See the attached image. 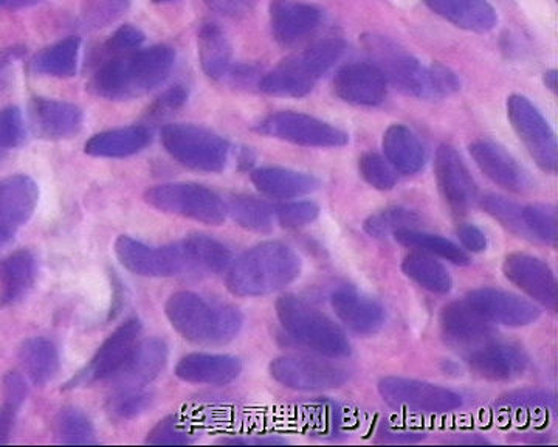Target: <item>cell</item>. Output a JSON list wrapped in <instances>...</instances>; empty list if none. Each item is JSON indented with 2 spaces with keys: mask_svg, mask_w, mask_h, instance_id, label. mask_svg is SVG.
<instances>
[{
  "mask_svg": "<svg viewBox=\"0 0 558 447\" xmlns=\"http://www.w3.org/2000/svg\"><path fill=\"white\" fill-rule=\"evenodd\" d=\"M112 2H117V3H119V2H128V0H112Z\"/></svg>",
  "mask_w": 558,
  "mask_h": 447,
  "instance_id": "61",
  "label": "cell"
},
{
  "mask_svg": "<svg viewBox=\"0 0 558 447\" xmlns=\"http://www.w3.org/2000/svg\"><path fill=\"white\" fill-rule=\"evenodd\" d=\"M165 314L183 339L197 346H226L236 339L244 326V315L238 307L191 291L172 294Z\"/></svg>",
  "mask_w": 558,
  "mask_h": 447,
  "instance_id": "4",
  "label": "cell"
},
{
  "mask_svg": "<svg viewBox=\"0 0 558 447\" xmlns=\"http://www.w3.org/2000/svg\"><path fill=\"white\" fill-rule=\"evenodd\" d=\"M457 233L465 251L472 252V254H481V252L486 251L487 237L483 230L473 226V224H464V226L459 227Z\"/></svg>",
  "mask_w": 558,
  "mask_h": 447,
  "instance_id": "52",
  "label": "cell"
},
{
  "mask_svg": "<svg viewBox=\"0 0 558 447\" xmlns=\"http://www.w3.org/2000/svg\"><path fill=\"white\" fill-rule=\"evenodd\" d=\"M156 3H167V2H174V0H154Z\"/></svg>",
  "mask_w": 558,
  "mask_h": 447,
  "instance_id": "59",
  "label": "cell"
},
{
  "mask_svg": "<svg viewBox=\"0 0 558 447\" xmlns=\"http://www.w3.org/2000/svg\"><path fill=\"white\" fill-rule=\"evenodd\" d=\"M7 0H0V7H5Z\"/></svg>",
  "mask_w": 558,
  "mask_h": 447,
  "instance_id": "60",
  "label": "cell"
},
{
  "mask_svg": "<svg viewBox=\"0 0 558 447\" xmlns=\"http://www.w3.org/2000/svg\"><path fill=\"white\" fill-rule=\"evenodd\" d=\"M371 62L396 89L421 100H442L459 90L457 73L440 64L424 65L413 55L385 36L363 39Z\"/></svg>",
  "mask_w": 558,
  "mask_h": 447,
  "instance_id": "3",
  "label": "cell"
},
{
  "mask_svg": "<svg viewBox=\"0 0 558 447\" xmlns=\"http://www.w3.org/2000/svg\"><path fill=\"white\" fill-rule=\"evenodd\" d=\"M31 117L35 133L49 141L72 138L83 130L84 113L72 102L33 98Z\"/></svg>",
  "mask_w": 558,
  "mask_h": 447,
  "instance_id": "23",
  "label": "cell"
},
{
  "mask_svg": "<svg viewBox=\"0 0 558 447\" xmlns=\"http://www.w3.org/2000/svg\"><path fill=\"white\" fill-rule=\"evenodd\" d=\"M38 280V259L28 249H20L0 262V306L20 303Z\"/></svg>",
  "mask_w": 558,
  "mask_h": 447,
  "instance_id": "28",
  "label": "cell"
},
{
  "mask_svg": "<svg viewBox=\"0 0 558 447\" xmlns=\"http://www.w3.org/2000/svg\"><path fill=\"white\" fill-rule=\"evenodd\" d=\"M40 2L44 0H7L5 7L10 10H22L38 5Z\"/></svg>",
  "mask_w": 558,
  "mask_h": 447,
  "instance_id": "57",
  "label": "cell"
},
{
  "mask_svg": "<svg viewBox=\"0 0 558 447\" xmlns=\"http://www.w3.org/2000/svg\"><path fill=\"white\" fill-rule=\"evenodd\" d=\"M384 152L396 173L413 176L427 162V153L416 134L403 124H392L384 135Z\"/></svg>",
  "mask_w": 558,
  "mask_h": 447,
  "instance_id": "32",
  "label": "cell"
},
{
  "mask_svg": "<svg viewBox=\"0 0 558 447\" xmlns=\"http://www.w3.org/2000/svg\"><path fill=\"white\" fill-rule=\"evenodd\" d=\"M53 434L58 442L64 445H94L97 443V432L94 423L83 410L65 407L54 416Z\"/></svg>",
  "mask_w": 558,
  "mask_h": 447,
  "instance_id": "39",
  "label": "cell"
},
{
  "mask_svg": "<svg viewBox=\"0 0 558 447\" xmlns=\"http://www.w3.org/2000/svg\"><path fill=\"white\" fill-rule=\"evenodd\" d=\"M145 203L163 214L207 226H220L229 216L226 201L218 193L197 183H161L145 193Z\"/></svg>",
  "mask_w": 558,
  "mask_h": 447,
  "instance_id": "9",
  "label": "cell"
},
{
  "mask_svg": "<svg viewBox=\"0 0 558 447\" xmlns=\"http://www.w3.org/2000/svg\"><path fill=\"white\" fill-rule=\"evenodd\" d=\"M275 218L284 229H301L318 218L319 207L312 201H293L274 208Z\"/></svg>",
  "mask_w": 558,
  "mask_h": 447,
  "instance_id": "47",
  "label": "cell"
},
{
  "mask_svg": "<svg viewBox=\"0 0 558 447\" xmlns=\"http://www.w3.org/2000/svg\"><path fill=\"white\" fill-rule=\"evenodd\" d=\"M502 274L510 283L515 285L524 294L534 299L539 305L557 310V278L549 265L538 256L515 252L506 256Z\"/></svg>",
  "mask_w": 558,
  "mask_h": 447,
  "instance_id": "16",
  "label": "cell"
},
{
  "mask_svg": "<svg viewBox=\"0 0 558 447\" xmlns=\"http://www.w3.org/2000/svg\"><path fill=\"white\" fill-rule=\"evenodd\" d=\"M402 270L414 283L422 286L433 294H449L453 288V280L447 267L439 263L435 256L424 252H411L402 262Z\"/></svg>",
  "mask_w": 558,
  "mask_h": 447,
  "instance_id": "35",
  "label": "cell"
},
{
  "mask_svg": "<svg viewBox=\"0 0 558 447\" xmlns=\"http://www.w3.org/2000/svg\"><path fill=\"white\" fill-rule=\"evenodd\" d=\"M153 141V133L148 126L119 128V130L105 131L95 134L84 145V152L92 157H106V159H123L135 156L148 148Z\"/></svg>",
  "mask_w": 558,
  "mask_h": 447,
  "instance_id": "31",
  "label": "cell"
},
{
  "mask_svg": "<svg viewBox=\"0 0 558 447\" xmlns=\"http://www.w3.org/2000/svg\"><path fill=\"white\" fill-rule=\"evenodd\" d=\"M502 410L509 413H521L523 416L542 415L556 410V397L549 391L523 390L510 394L499 402Z\"/></svg>",
  "mask_w": 558,
  "mask_h": 447,
  "instance_id": "42",
  "label": "cell"
},
{
  "mask_svg": "<svg viewBox=\"0 0 558 447\" xmlns=\"http://www.w3.org/2000/svg\"><path fill=\"white\" fill-rule=\"evenodd\" d=\"M256 131L267 137L307 148H340L349 142V135L344 131L300 112L270 113L256 124Z\"/></svg>",
  "mask_w": 558,
  "mask_h": 447,
  "instance_id": "10",
  "label": "cell"
},
{
  "mask_svg": "<svg viewBox=\"0 0 558 447\" xmlns=\"http://www.w3.org/2000/svg\"><path fill=\"white\" fill-rule=\"evenodd\" d=\"M508 117L527 153L539 170L556 174L558 168L557 138L543 113L523 95L508 100Z\"/></svg>",
  "mask_w": 558,
  "mask_h": 447,
  "instance_id": "13",
  "label": "cell"
},
{
  "mask_svg": "<svg viewBox=\"0 0 558 447\" xmlns=\"http://www.w3.org/2000/svg\"><path fill=\"white\" fill-rule=\"evenodd\" d=\"M2 394L7 407L20 410L28 397V384L25 375L20 372H10L3 376Z\"/></svg>",
  "mask_w": 558,
  "mask_h": 447,
  "instance_id": "50",
  "label": "cell"
},
{
  "mask_svg": "<svg viewBox=\"0 0 558 447\" xmlns=\"http://www.w3.org/2000/svg\"><path fill=\"white\" fill-rule=\"evenodd\" d=\"M16 415L17 410L11 409V407L3 406L0 409V445H5V443L10 442L14 424H16Z\"/></svg>",
  "mask_w": 558,
  "mask_h": 447,
  "instance_id": "53",
  "label": "cell"
},
{
  "mask_svg": "<svg viewBox=\"0 0 558 447\" xmlns=\"http://www.w3.org/2000/svg\"><path fill=\"white\" fill-rule=\"evenodd\" d=\"M27 137L24 116L16 106L0 109V152L20 148Z\"/></svg>",
  "mask_w": 558,
  "mask_h": 447,
  "instance_id": "46",
  "label": "cell"
},
{
  "mask_svg": "<svg viewBox=\"0 0 558 447\" xmlns=\"http://www.w3.org/2000/svg\"><path fill=\"white\" fill-rule=\"evenodd\" d=\"M160 141L172 159L191 170L220 173L229 165L230 143L196 124H167Z\"/></svg>",
  "mask_w": 558,
  "mask_h": 447,
  "instance_id": "8",
  "label": "cell"
},
{
  "mask_svg": "<svg viewBox=\"0 0 558 447\" xmlns=\"http://www.w3.org/2000/svg\"><path fill=\"white\" fill-rule=\"evenodd\" d=\"M421 216L409 208L391 207L369 216L363 224L365 232L374 238L392 237L399 230L417 229Z\"/></svg>",
  "mask_w": 558,
  "mask_h": 447,
  "instance_id": "40",
  "label": "cell"
},
{
  "mask_svg": "<svg viewBox=\"0 0 558 447\" xmlns=\"http://www.w3.org/2000/svg\"><path fill=\"white\" fill-rule=\"evenodd\" d=\"M24 53L21 47H10V49L0 50V80H2L3 73L10 68L13 62H16Z\"/></svg>",
  "mask_w": 558,
  "mask_h": 447,
  "instance_id": "55",
  "label": "cell"
},
{
  "mask_svg": "<svg viewBox=\"0 0 558 447\" xmlns=\"http://www.w3.org/2000/svg\"><path fill=\"white\" fill-rule=\"evenodd\" d=\"M344 51L341 39L329 38L312 44L303 53L289 58L259 80V89L271 97L303 98L328 73Z\"/></svg>",
  "mask_w": 558,
  "mask_h": 447,
  "instance_id": "6",
  "label": "cell"
},
{
  "mask_svg": "<svg viewBox=\"0 0 558 447\" xmlns=\"http://www.w3.org/2000/svg\"><path fill=\"white\" fill-rule=\"evenodd\" d=\"M170 348L163 339L153 337L135 347L134 353L119 375L113 377L119 388H145L167 369Z\"/></svg>",
  "mask_w": 558,
  "mask_h": 447,
  "instance_id": "26",
  "label": "cell"
},
{
  "mask_svg": "<svg viewBox=\"0 0 558 447\" xmlns=\"http://www.w3.org/2000/svg\"><path fill=\"white\" fill-rule=\"evenodd\" d=\"M22 372L36 387H46L60 372L61 359L57 346L47 337H31L20 347Z\"/></svg>",
  "mask_w": 558,
  "mask_h": 447,
  "instance_id": "33",
  "label": "cell"
},
{
  "mask_svg": "<svg viewBox=\"0 0 558 447\" xmlns=\"http://www.w3.org/2000/svg\"><path fill=\"white\" fill-rule=\"evenodd\" d=\"M209 5L226 13L236 14L247 10L252 0H208Z\"/></svg>",
  "mask_w": 558,
  "mask_h": 447,
  "instance_id": "54",
  "label": "cell"
},
{
  "mask_svg": "<svg viewBox=\"0 0 558 447\" xmlns=\"http://www.w3.org/2000/svg\"><path fill=\"white\" fill-rule=\"evenodd\" d=\"M113 251L124 269L146 278L220 274L231 263L230 249L207 234H191L167 245H149L121 234Z\"/></svg>",
  "mask_w": 558,
  "mask_h": 447,
  "instance_id": "1",
  "label": "cell"
},
{
  "mask_svg": "<svg viewBox=\"0 0 558 447\" xmlns=\"http://www.w3.org/2000/svg\"><path fill=\"white\" fill-rule=\"evenodd\" d=\"M81 41L78 38H65L40 51L33 61V69L40 75L54 78H70L78 69Z\"/></svg>",
  "mask_w": 558,
  "mask_h": 447,
  "instance_id": "37",
  "label": "cell"
},
{
  "mask_svg": "<svg viewBox=\"0 0 558 447\" xmlns=\"http://www.w3.org/2000/svg\"><path fill=\"white\" fill-rule=\"evenodd\" d=\"M0 157H2V152H0Z\"/></svg>",
  "mask_w": 558,
  "mask_h": 447,
  "instance_id": "62",
  "label": "cell"
},
{
  "mask_svg": "<svg viewBox=\"0 0 558 447\" xmlns=\"http://www.w3.org/2000/svg\"><path fill=\"white\" fill-rule=\"evenodd\" d=\"M392 238L405 247L432 256H439V258L447 259L453 265L465 266L470 263V256L464 249L459 247L457 243L447 240V238L439 237V234L421 232L417 229H405L399 230V232L392 234Z\"/></svg>",
  "mask_w": 558,
  "mask_h": 447,
  "instance_id": "36",
  "label": "cell"
},
{
  "mask_svg": "<svg viewBox=\"0 0 558 447\" xmlns=\"http://www.w3.org/2000/svg\"><path fill=\"white\" fill-rule=\"evenodd\" d=\"M142 335L138 318H130L102 342L89 364L65 384V390L90 387L94 384L112 380L130 361Z\"/></svg>",
  "mask_w": 558,
  "mask_h": 447,
  "instance_id": "12",
  "label": "cell"
},
{
  "mask_svg": "<svg viewBox=\"0 0 558 447\" xmlns=\"http://www.w3.org/2000/svg\"><path fill=\"white\" fill-rule=\"evenodd\" d=\"M270 375L282 387L299 391L333 390L343 387L349 377L343 366L303 357L274 359Z\"/></svg>",
  "mask_w": 558,
  "mask_h": 447,
  "instance_id": "14",
  "label": "cell"
},
{
  "mask_svg": "<svg viewBox=\"0 0 558 447\" xmlns=\"http://www.w3.org/2000/svg\"><path fill=\"white\" fill-rule=\"evenodd\" d=\"M330 305L337 317L360 336H373L384 328L387 321L385 307L368 295L360 294L354 289L343 288L330 297Z\"/></svg>",
  "mask_w": 558,
  "mask_h": 447,
  "instance_id": "25",
  "label": "cell"
},
{
  "mask_svg": "<svg viewBox=\"0 0 558 447\" xmlns=\"http://www.w3.org/2000/svg\"><path fill=\"white\" fill-rule=\"evenodd\" d=\"M470 154L481 171L501 189L512 193H526L532 189L523 167L501 145L490 141H478L470 145Z\"/></svg>",
  "mask_w": 558,
  "mask_h": 447,
  "instance_id": "22",
  "label": "cell"
},
{
  "mask_svg": "<svg viewBox=\"0 0 558 447\" xmlns=\"http://www.w3.org/2000/svg\"><path fill=\"white\" fill-rule=\"evenodd\" d=\"M193 442V434H191L190 428L174 415L159 421V424L149 432L148 438H146V443L157 446L190 445Z\"/></svg>",
  "mask_w": 558,
  "mask_h": 447,
  "instance_id": "48",
  "label": "cell"
},
{
  "mask_svg": "<svg viewBox=\"0 0 558 447\" xmlns=\"http://www.w3.org/2000/svg\"><path fill=\"white\" fill-rule=\"evenodd\" d=\"M189 98V92L183 89L182 86L172 87V89L165 92L163 95L154 102L153 108L149 109V119L160 120L163 117L171 116L172 112L182 108Z\"/></svg>",
  "mask_w": 558,
  "mask_h": 447,
  "instance_id": "51",
  "label": "cell"
},
{
  "mask_svg": "<svg viewBox=\"0 0 558 447\" xmlns=\"http://www.w3.org/2000/svg\"><path fill=\"white\" fill-rule=\"evenodd\" d=\"M145 43V35L134 25H123L119 31L110 36L106 43V51L109 55L128 53V51L137 50Z\"/></svg>",
  "mask_w": 558,
  "mask_h": 447,
  "instance_id": "49",
  "label": "cell"
},
{
  "mask_svg": "<svg viewBox=\"0 0 558 447\" xmlns=\"http://www.w3.org/2000/svg\"><path fill=\"white\" fill-rule=\"evenodd\" d=\"M481 207L510 232L526 233L523 218H521V208L523 207L520 205L506 200V197L497 196V194H487L481 200Z\"/></svg>",
  "mask_w": 558,
  "mask_h": 447,
  "instance_id": "45",
  "label": "cell"
},
{
  "mask_svg": "<svg viewBox=\"0 0 558 447\" xmlns=\"http://www.w3.org/2000/svg\"><path fill=\"white\" fill-rule=\"evenodd\" d=\"M150 404V395L146 388H119L110 395L108 401L109 415L117 421L134 420L142 415Z\"/></svg>",
  "mask_w": 558,
  "mask_h": 447,
  "instance_id": "43",
  "label": "cell"
},
{
  "mask_svg": "<svg viewBox=\"0 0 558 447\" xmlns=\"http://www.w3.org/2000/svg\"><path fill=\"white\" fill-rule=\"evenodd\" d=\"M468 364L483 379L506 383L524 375L529 358L520 347L492 339L469 351Z\"/></svg>",
  "mask_w": 558,
  "mask_h": 447,
  "instance_id": "19",
  "label": "cell"
},
{
  "mask_svg": "<svg viewBox=\"0 0 558 447\" xmlns=\"http://www.w3.org/2000/svg\"><path fill=\"white\" fill-rule=\"evenodd\" d=\"M333 90L355 106H377L387 98L388 83L373 62H352L337 72Z\"/></svg>",
  "mask_w": 558,
  "mask_h": 447,
  "instance_id": "20",
  "label": "cell"
},
{
  "mask_svg": "<svg viewBox=\"0 0 558 447\" xmlns=\"http://www.w3.org/2000/svg\"><path fill=\"white\" fill-rule=\"evenodd\" d=\"M429 10L459 28L475 33L494 31L498 16L487 0H425Z\"/></svg>",
  "mask_w": 558,
  "mask_h": 447,
  "instance_id": "30",
  "label": "cell"
},
{
  "mask_svg": "<svg viewBox=\"0 0 558 447\" xmlns=\"http://www.w3.org/2000/svg\"><path fill=\"white\" fill-rule=\"evenodd\" d=\"M250 179L259 193L274 200H296L314 193L319 186L314 176L279 167L258 168L252 171Z\"/></svg>",
  "mask_w": 558,
  "mask_h": 447,
  "instance_id": "29",
  "label": "cell"
},
{
  "mask_svg": "<svg viewBox=\"0 0 558 447\" xmlns=\"http://www.w3.org/2000/svg\"><path fill=\"white\" fill-rule=\"evenodd\" d=\"M275 307L279 324L301 346L326 358H347L351 354V343L340 326L300 297H279Z\"/></svg>",
  "mask_w": 558,
  "mask_h": 447,
  "instance_id": "7",
  "label": "cell"
},
{
  "mask_svg": "<svg viewBox=\"0 0 558 447\" xmlns=\"http://www.w3.org/2000/svg\"><path fill=\"white\" fill-rule=\"evenodd\" d=\"M545 83L546 86L549 87V89L556 90L557 87V72L550 71L548 73H545Z\"/></svg>",
  "mask_w": 558,
  "mask_h": 447,
  "instance_id": "58",
  "label": "cell"
},
{
  "mask_svg": "<svg viewBox=\"0 0 558 447\" xmlns=\"http://www.w3.org/2000/svg\"><path fill=\"white\" fill-rule=\"evenodd\" d=\"M227 204V215L231 216L238 226L252 232H270L274 227V208L264 201L252 196H233Z\"/></svg>",
  "mask_w": 558,
  "mask_h": 447,
  "instance_id": "38",
  "label": "cell"
},
{
  "mask_svg": "<svg viewBox=\"0 0 558 447\" xmlns=\"http://www.w3.org/2000/svg\"><path fill=\"white\" fill-rule=\"evenodd\" d=\"M465 302L490 324L510 326V328L534 324L539 317V310L534 303L497 288H480L470 291Z\"/></svg>",
  "mask_w": 558,
  "mask_h": 447,
  "instance_id": "17",
  "label": "cell"
},
{
  "mask_svg": "<svg viewBox=\"0 0 558 447\" xmlns=\"http://www.w3.org/2000/svg\"><path fill=\"white\" fill-rule=\"evenodd\" d=\"M440 331L450 346L475 350L494 339V329L465 300L451 302L440 311Z\"/></svg>",
  "mask_w": 558,
  "mask_h": 447,
  "instance_id": "21",
  "label": "cell"
},
{
  "mask_svg": "<svg viewBox=\"0 0 558 447\" xmlns=\"http://www.w3.org/2000/svg\"><path fill=\"white\" fill-rule=\"evenodd\" d=\"M435 176L444 201L454 214H465L478 197V186L468 165L450 145L439 146L436 153Z\"/></svg>",
  "mask_w": 558,
  "mask_h": 447,
  "instance_id": "18",
  "label": "cell"
},
{
  "mask_svg": "<svg viewBox=\"0 0 558 447\" xmlns=\"http://www.w3.org/2000/svg\"><path fill=\"white\" fill-rule=\"evenodd\" d=\"M526 233L556 247L558 238V221L556 207L549 204H531L521 208Z\"/></svg>",
  "mask_w": 558,
  "mask_h": 447,
  "instance_id": "41",
  "label": "cell"
},
{
  "mask_svg": "<svg viewBox=\"0 0 558 447\" xmlns=\"http://www.w3.org/2000/svg\"><path fill=\"white\" fill-rule=\"evenodd\" d=\"M270 27L282 46H293L317 31L322 11L299 0H274L270 3Z\"/></svg>",
  "mask_w": 558,
  "mask_h": 447,
  "instance_id": "24",
  "label": "cell"
},
{
  "mask_svg": "<svg viewBox=\"0 0 558 447\" xmlns=\"http://www.w3.org/2000/svg\"><path fill=\"white\" fill-rule=\"evenodd\" d=\"M300 274L299 254L288 244L267 241L231 262L226 281L233 295L260 297L288 288Z\"/></svg>",
  "mask_w": 558,
  "mask_h": 447,
  "instance_id": "5",
  "label": "cell"
},
{
  "mask_svg": "<svg viewBox=\"0 0 558 447\" xmlns=\"http://www.w3.org/2000/svg\"><path fill=\"white\" fill-rule=\"evenodd\" d=\"M377 390L388 406L414 413L440 415L453 412L462 406L461 395L457 391L409 377H384Z\"/></svg>",
  "mask_w": 558,
  "mask_h": 447,
  "instance_id": "11",
  "label": "cell"
},
{
  "mask_svg": "<svg viewBox=\"0 0 558 447\" xmlns=\"http://www.w3.org/2000/svg\"><path fill=\"white\" fill-rule=\"evenodd\" d=\"M175 51L154 46L112 55L90 80V90L110 101L132 100L159 87L174 68Z\"/></svg>",
  "mask_w": 558,
  "mask_h": 447,
  "instance_id": "2",
  "label": "cell"
},
{
  "mask_svg": "<svg viewBox=\"0 0 558 447\" xmlns=\"http://www.w3.org/2000/svg\"><path fill=\"white\" fill-rule=\"evenodd\" d=\"M39 203V186L27 174H14L0 181V247L14 240Z\"/></svg>",
  "mask_w": 558,
  "mask_h": 447,
  "instance_id": "15",
  "label": "cell"
},
{
  "mask_svg": "<svg viewBox=\"0 0 558 447\" xmlns=\"http://www.w3.org/2000/svg\"><path fill=\"white\" fill-rule=\"evenodd\" d=\"M286 439L281 438H258V439H252V438H226L220 439V445H286Z\"/></svg>",
  "mask_w": 558,
  "mask_h": 447,
  "instance_id": "56",
  "label": "cell"
},
{
  "mask_svg": "<svg viewBox=\"0 0 558 447\" xmlns=\"http://www.w3.org/2000/svg\"><path fill=\"white\" fill-rule=\"evenodd\" d=\"M359 171L373 189L380 192H389L398 183L395 168L377 153L363 154L359 160Z\"/></svg>",
  "mask_w": 558,
  "mask_h": 447,
  "instance_id": "44",
  "label": "cell"
},
{
  "mask_svg": "<svg viewBox=\"0 0 558 447\" xmlns=\"http://www.w3.org/2000/svg\"><path fill=\"white\" fill-rule=\"evenodd\" d=\"M199 58L202 69L209 78L215 82H233V53L226 33L220 31L219 25L204 24L201 27L199 36Z\"/></svg>",
  "mask_w": 558,
  "mask_h": 447,
  "instance_id": "34",
  "label": "cell"
},
{
  "mask_svg": "<svg viewBox=\"0 0 558 447\" xmlns=\"http://www.w3.org/2000/svg\"><path fill=\"white\" fill-rule=\"evenodd\" d=\"M242 362L230 354L193 353L180 359L175 376L183 383L227 386L240 377Z\"/></svg>",
  "mask_w": 558,
  "mask_h": 447,
  "instance_id": "27",
  "label": "cell"
}]
</instances>
